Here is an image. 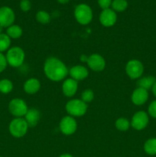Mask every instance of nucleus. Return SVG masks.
<instances>
[{"label":"nucleus","instance_id":"nucleus-1","mask_svg":"<svg viewBox=\"0 0 156 157\" xmlns=\"http://www.w3.org/2000/svg\"><path fill=\"white\" fill-rule=\"evenodd\" d=\"M44 72L49 80L59 82L66 78L69 71L66 64L61 60L54 57L47 58L44 64Z\"/></svg>","mask_w":156,"mask_h":157},{"label":"nucleus","instance_id":"nucleus-2","mask_svg":"<svg viewBox=\"0 0 156 157\" xmlns=\"http://www.w3.org/2000/svg\"><path fill=\"white\" fill-rule=\"evenodd\" d=\"M6 58L9 65L12 67H18L24 63L25 54L21 48L15 46L7 51Z\"/></svg>","mask_w":156,"mask_h":157},{"label":"nucleus","instance_id":"nucleus-3","mask_svg":"<svg viewBox=\"0 0 156 157\" xmlns=\"http://www.w3.org/2000/svg\"><path fill=\"white\" fill-rule=\"evenodd\" d=\"M87 104L81 99H72L66 104V111L73 117H80L84 116L87 111Z\"/></svg>","mask_w":156,"mask_h":157},{"label":"nucleus","instance_id":"nucleus-4","mask_svg":"<svg viewBox=\"0 0 156 157\" xmlns=\"http://www.w3.org/2000/svg\"><path fill=\"white\" fill-rule=\"evenodd\" d=\"M74 16L76 21L82 25H87L93 19V11L87 4H79L74 9Z\"/></svg>","mask_w":156,"mask_h":157},{"label":"nucleus","instance_id":"nucleus-5","mask_svg":"<svg viewBox=\"0 0 156 157\" xmlns=\"http://www.w3.org/2000/svg\"><path fill=\"white\" fill-rule=\"evenodd\" d=\"M29 127L23 117H15L9 125V131L15 138L23 137L27 133Z\"/></svg>","mask_w":156,"mask_h":157},{"label":"nucleus","instance_id":"nucleus-6","mask_svg":"<svg viewBox=\"0 0 156 157\" xmlns=\"http://www.w3.org/2000/svg\"><path fill=\"white\" fill-rule=\"evenodd\" d=\"M125 73L131 79H139L144 73L143 64L139 60H130L125 65Z\"/></svg>","mask_w":156,"mask_h":157},{"label":"nucleus","instance_id":"nucleus-7","mask_svg":"<svg viewBox=\"0 0 156 157\" xmlns=\"http://www.w3.org/2000/svg\"><path fill=\"white\" fill-rule=\"evenodd\" d=\"M9 110L15 117H23L28 110V107L24 100L14 98L9 102Z\"/></svg>","mask_w":156,"mask_h":157},{"label":"nucleus","instance_id":"nucleus-8","mask_svg":"<svg viewBox=\"0 0 156 157\" xmlns=\"http://www.w3.org/2000/svg\"><path fill=\"white\" fill-rule=\"evenodd\" d=\"M148 123H149V116L146 112L142 111V110L136 112L133 115L132 118L130 121V124H131L132 128L136 130H139V131L146 128Z\"/></svg>","mask_w":156,"mask_h":157},{"label":"nucleus","instance_id":"nucleus-9","mask_svg":"<svg viewBox=\"0 0 156 157\" xmlns=\"http://www.w3.org/2000/svg\"><path fill=\"white\" fill-rule=\"evenodd\" d=\"M59 127L63 134L70 136L76 131L77 123L73 117L65 116L60 121Z\"/></svg>","mask_w":156,"mask_h":157},{"label":"nucleus","instance_id":"nucleus-10","mask_svg":"<svg viewBox=\"0 0 156 157\" xmlns=\"http://www.w3.org/2000/svg\"><path fill=\"white\" fill-rule=\"evenodd\" d=\"M15 19L14 11L8 6L0 8V25L3 28H8L13 25Z\"/></svg>","mask_w":156,"mask_h":157},{"label":"nucleus","instance_id":"nucleus-11","mask_svg":"<svg viewBox=\"0 0 156 157\" xmlns=\"http://www.w3.org/2000/svg\"><path fill=\"white\" fill-rule=\"evenodd\" d=\"M87 65L93 71H102L106 67V61L102 55L99 54H92L88 58Z\"/></svg>","mask_w":156,"mask_h":157},{"label":"nucleus","instance_id":"nucleus-12","mask_svg":"<svg viewBox=\"0 0 156 157\" xmlns=\"http://www.w3.org/2000/svg\"><path fill=\"white\" fill-rule=\"evenodd\" d=\"M99 21L104 27H112L117 20V15L115 11L111 9H104L99 14Z\"/></svg>","mask_w":156,"mask_h":157},{"label":"nucleus","instance_id":"nucleus-13","mask_svg":"<svg viewBox=\"0 0 156 157\" xmlns=\"http://www.w3.org/2000/svg\"><path fill=\"white\" fill-rule=\"evenodd\" d=\"M148 99V92L145 89L137 87L131 95V101L135 105L142 106L147 102Z\"/></svg>","mask_w":156,"mask_h":157},{"label":"nucleus","instance_id":"nucleus-14","mask_svg":"<svg viewBox=\"0 0 156 157\" xmlns=\"http://www.w3.org/2000/svg\"><path fill=\"white\" fill-rule=\"evenodd\" d=\"M78 89V83L73 78H67L64 80L62 84L63 94L66 97L71 98L76 94Z\"/></svg>","mask_w":156,"mask_h":157},{"label":"nucleus","instance_id":"nucleus-15","mask_svg":"<svg viewBox=\"0 0 156 157\" xmlns=\"http://www.w3.org/2000/svg\"><path fill=\"white\" fill-rule=\"evenodd\" d=\"M69 75L75 81H79L86 79L89 75V71L86 67L83 65H75L69 70Z\"/></svg>","mask_w":156,"mask_h":157},{"label":"nucleus","instance_id":"nucleus-16","mask_svg":"<svg viewBox=\"0 0 156 157\" xmlns=\"http://www.w3.org/2000/svg\"><path fill=\"white\" fill-rule=\"evenodd\" d=\"M24 119L25 120L28 127L32 128V127H35V126H37V124L39 122L40 119H41V113L38 109H28Z\"/></svg>","mask_w":156,"mask_h":157},{"label":"nucleus","instance_id":"nucleus-17","mask_svg":"<svg viewBox=\"0 0 156 157\" xmlns=\"http://www.w3.org/2000/svg\"><path fill=\"white\" fill-rule=\"evenodd\" d=\"M23 88L25 93L28 94H35L41 88V82L37 78H29L24 82Z\"/></svg>","mask_w":156,"mask_h":157},{"label":"nucleus","instance_id":"nucleus-18","mask_svg":"<svg viewBox=\"0 0 156 157\" xmlns=\"http://www.w3.org/2000/svg\"><path fill=\"white\" fill-rule=\"evenodd\" d=\"M156 82V78L154 76H146L143 78H140L137 81L138 87L145 89V90H149L152 88L153 85Z\"/></svg>","mask_w":156,"mask_h":157},{"label":"nucleus","instance_id":"nucleus-19","mask_svg":"<svg viewBox=\"0 0 156 157\" xmlns=\"http://www.w3.org/2000/svg\"><path fill=\"white\" fill-rule=\"evenodd\" d=\"M23 34V30L18 25H12L11 26L7 28L6 30V35L11 38V39H18L21 38Z\"/></svg>","mask_w":156,"mask_h":157},{"label":"nucleus","instance_id":"nucleus-20","mask_svg":"<svg viewBox=\"0 0 156 157\" xmlns=\"http://www.w3.org/2000/svg\"><path fill=\"white\" fill-rule=\"evenodd\" d=\"M144 150L150 156L156 155V138H150L144 144Z\"/></svg>","mask_w":156,"mask_h":157},{"label":"nucleus","instance_id":"nucleus-21","mask_svg":"<svg viewBox=\"0 0 156 157\" xmlns=\"http://www.w3.org/2000/svg\"><path fill=\"white\" fill-rule=\"evenodd\" d=\"M13 90V83L7 78L0 80V93L8 94Z\"/></svg>","mask_w":156,"mask_h":157},{"label":"nucleus","instance_id":"nucleus-22","mask_svg":"<svg viewBox=\"0 0 156 157\" xmlns=\"http://www.w3.org/2000/svg\"><path fill=\"white\" fill-rule=\"evenodd\" d=\"M10 46L11 38L6 34H0V53L9 50Z\"/></svg>","mask_w":156,"mask_h":157},{"label":"nucleus","instance_id":"nucleus-23","mask_svg":"<svg viewBox=\"0 0 156 157\" xmlns=\"http://www.w3.org/2000/svg\"><path fill=\"white\" fill-rule=\"evenodd\" d=\"M111 6L112 9L115 12H123L128 7V2L126 0H113Z\"/></svg>","mask_w":156,"mask_h":157},{"label":"nucleus","instance_id":"nucleus-24","mask_svg":"<svg viewBox=\"0 0 156 157\" xmlns=\"http://www.w3.org/2000/svg\"><path fill=\"white\" fill-rule=\"evenodd\" d=\"M115 126H116V129L119 131H126L129 129L131 124H130V121L127 120L126 118L120 117L116 120Z\"/></svg>","mask_w":156,"mask_h":157},{"label":"nucleus","instance_id":"nucleus-25","mask_svg":"<svg viewBox=\"0 0 156 157\" xmlns=\"http://www.w3.org/2000/svg\"><path fill=\"white\" fill-rule=\"evenodd\" d=\"M36 20L41 24H48L50 21V15L46 11H39L36 14Z\"/></svg>","mask_w":156,"mask_h":157},{"label":"nucleus","instance_id":"nucleus-26","mask_svg":"<svg viewBox=\"0 0 156 157\" xmlns=\"http://www.w3.org/2000/svg\"><path fill=\"white\" fill-rule=\"evenodd\" d=\"M94 99V93L92 90L90 89H87V90H84L81 94V100H82L84 102L87 103L91 102Z\"/></svg>","mask_w":156,"mask_h":157},{"label":"nucleus","instance_id":"nucleus-27","mask_svg":"<svg viewBox=\"0 0 156 157\" xmlns=\"http://www.w3.org/2000/svg\"><path fill=\"white\" fill-rule=\"evenodd\" d=\"M148 116L156 119V100L153 101L148 107Z\"/></svg>","mask_w":156,"mask_h":157},{"label":"nucleus","instance_id":"nucleus-28","mask_svg":"<svg viewBox=\"0 0 156 157\" xmlns=\"http://www.w3.org/2000/svg\"><path fill=\"white\" fill-rule=\"evenodd\" d=\"M31 7H32V5L29 0H21L20 2V9L23 12H28L31 9Z\"/></svg>","mask_w":156,"mask_h":157},{"label":"nucleus","instance_id":"nucleus-29","mask_svg":"<svg viewBox=\"0 0 156 157\" xmlns=\"http://www.w3.org/2000/svg\"><path fill=\"white\" fill-rule=\"evenodd\" d=\"M8 65L7 61H6V55L2 53H0V74L6 70Z\"/></svg>","mask_w":156,"mask_h":157},{"label":"nucleus","instance_id":"nucleus-30","mask_svg":"<svg viewBox=\"0 0 156 157\" xmlns=\"http://www.w3.org/2000/svg\"><path fill=\"white\" fill-rule=\"evenodd\" d=\"M112 0H98V4L99 7L104 10V9H110V6L112 5Z\"/></svg>","mask_w":156,"mask_h":157},{"label":"nucleus","instance_id":"nucleus-31","mask_svg":"<svg viewBox=\"0 0 156 157\" xmlns=\"http://www.w3.org/2000/svg\"><path fill=\"white\" fill-rule=\"evenodd\" d=\"M88 58H89V56H87L86 55H81L80 59V61H82V62L87 63V61H88Z\"/></svg>","mask_w":156,"mask_h":157},{"label":"nucleus","instance_id":"nucleus-32","mask_svg":"<svg viewBox=\"0 0 156 157\" xmlns=\"http://www.w3.org/2000/svg\"><path fill=\"white\" fill-rule=\"evenodd\" d=\"M151 90H152L153 94H154V97H155V98H156V82L154 83V85H153V87H152V88H151Z\"/></svg>","mask_w":156,"mask_h":157},{"label":"nucleus","instance_id":"nucleus-33","mask_svg":"<svg viewBox=\"0 0 156 157\" xmlns=\"http://www.w3.org/2000/svg\"><path fill=\"white\" fill-rule=\"evenodd\" d=\"M69 1H70V0H58V2L61 3V4H66V3L68 2Z\"/></svg>","mask_w":156,"mask_h":157},{"label":"nucleus","instance_id":"nucleus-34","mask_svg":"<svg viewBox=\"0 0 156 157\" xmlns=\"http://www.w3.org/2000/svg\"><path fill=\"white\" fill-rule=\"evenodd\" d=\"M59 157H73L72 155L68 154V153H64V154L61 155Z\"/></svg>","mask_w":156,"mask_h":157},{"label":"nucleus","instance_id":"nucleus-35","mask_svg":"<svg viewBox=\"0 0 156 157\" xmlns=\"http://www.w3.org/2000/svg\"><path fill=\"white\" fill-rule=\"evenodd\" d=\"M3 29H4V28H3L2 26H1V25H0V34H2V32H3Z\"/></svg>","mask_w":156,"mask_h":157},{"label":"nucleus","instance_id":"nucleus-36","mask_svg":"<svg viewBox=\"0 0 156 157\" xmlns=\"http://www.w3.org/2000/svg\"><path fill=\"white\" fill-rule=\"evenodd\" d=\"M0 157H2V156H0Z\"/></svg>","mask_w":156,"mask_h":157}]
</instances>
